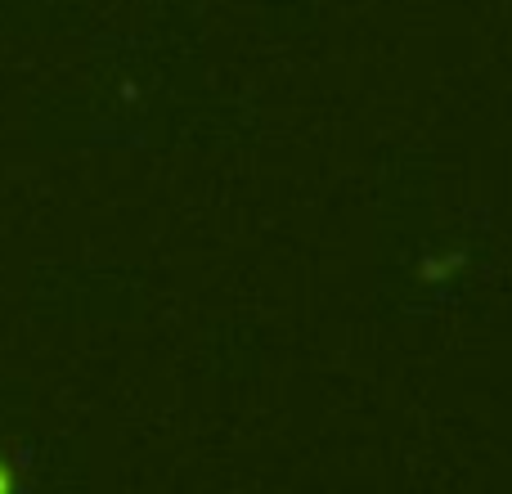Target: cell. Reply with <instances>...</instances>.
I'll use <instances>...</instances> for the list:
<instances>
[{
  "label": "cell",
  "mask_w": 512,
  "mask_h": 494,
  "mask_svg": "<svg viewBox=\"0 0 512 494\" xmlns=\"http://www.w3.org/2000/svg\"><path fill=\"white\" fill-rule=\"evenodd\" d=\"M454 265H459V256H450V261H427L423 274L427 279H441V274H454Z\"/></svg>",
  "instance_id": "6da1fadb"
}]
</instances>
